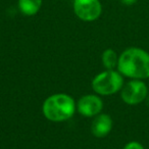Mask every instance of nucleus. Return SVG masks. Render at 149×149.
<instances>
[{
  "label": "nucleus",
  "mask_w": 149,
  "mask_h": 149,
  "mask_svg": "<svg viewBox=\"0 0 149 149\" xmlns=\"http://www.w3.org/2000/svg\"><path fill=\"white\" fill-rule=\"evenodd\" d=\"M116 70L130 80L149 79V52L140 47H129L118 56Z\"/></svg>",
  "instance_id": "f257e3e1"
},
{
  "label": "nucleus",
  "mask_w": 149,
  "mask_h": 149,
  "mask_svg": "<svg viewBox=\"0 0 149 149\" xmlns=\"http://www.w3.org/2000/svg\"><path fill=\"white\" fill-rule=\"evenodd\" d=\"M77 111L74 99L65 93H56L47 97L42 105V112L48 120L61 123L72 118Z\"/></svg>",
  "instance_id": "f03ea898"
},
{
  "label": "nucleus",
  "mask_w": 149,
  "mask_h": 149,
  "mask_svg": "<svg viewBox=\"0 0 149 149\" xmlns=\"http://www.w3.org/2000/svg\"><path fill=\"white\" fill-rule=\"evenodd\" d=\"M125 84V77L118 70H106L96 74L92 80V89L101 96L118 93Z\"/></svg>",
  "instance_id": "7ed1b4c3"
},
{
  "label": "nucleus",
  "mask_w": 149,
  "mask_h": 149,
  "mask_svg": "<svg viewBox=\"0 0 149 149\" xmlns=\"http://www.w3.org/2000/svg\"><path fill=\"white\" fill-rule=\"evenodd\" d=\"M149 93V87L143 80H130L120 90V98L124 103L134 106L145 101Z\"/></svg>",
  "instance_id": "20e7f679"
},
{
  "label": "nucleus",
  "mask_w": 149,
  "mask_h": 149,
  "mask_svg": "<svg viewBox=\"0 0 149 149\" xmlns=\"http://www.w3.org/2000/svg\"><path fill=\"white\" fill-rule=\"evenodd\" d=\"M72 9L76 17L83 22H94L102 13V5L99 0H74Z\"/></svg>",
  "instance_id": "39448f33"
},
{
  "label": "nucleus",
  "mask_w": 149,
  "mask_h": 149,
  "mask_svg": "<svg viewBox=\"0 0 149 149\" xmlns=\"http://www.w3.org/2000/svg\"><path fill=\"white\" fill-rule=\"evenodd\" d=\"M103 109V101L98 94L84 95L77 102V111L86 118H93L101 113Z\"/></svg>",
  "instance_id": "423d86ee"
},
{
  "label": "nucleus",
  "mask_w": 149,
  "mask_h": 149,
  "mask_svg": "<svg viewBox=\"0 0 149 149\" xmlns=\"http://www.w3.org/2000/svg\"><path fill=\"white\" fill-rule=\"evenodd\" d=\"M113 120L107 113H99L94 118L91 124V132L97 138H104L112 130Z\"/></svg>",
  "instance_id": "0eeeda50"
},
{
  "label": "nucleus",
  "mask_w": 149,
  "mask_h": 149,
  "mask_svg": "<svg viewBox=\"0 0 149 149\" xmlns=\"http://www.w3.org/2000/svg\"><path fill=\"white\" fill-rule=\"evenodd\" d=\"M43 0H19L17 7L25 17H33L40 11Z\"/></svg>",
  "instance_id": "6e6552de"
},
{
  "label": "nucleus",
  "mask_w": 149,
  "mask_h": 149,
  "mask_svg": "<svg viewBox=\"0 0 149 149\" xmlns=\"http://www.w3.org/2000/svg\"><path fill=\"white\" fill-rule=\"evenodd\" d=\"M118 56L120 55H118V53L111 48L105 49L101 55V61L103 66L106 70H116V68H118Z\"/></svg>",
  "instance_id": "1a4fd4ad"
},
{
  "label": "nucleus",
  "mask_w": 149,
  "mask_h": 149,
  "mask_svg": "<svg viewBox=\"0 0 149 149\" xmlns=\"http://www.w3.org/2000/svg\"><path fill=\"white\" fill-rule=\"evenodd\" d=\"M123 149H145V147L139 141H130L125 145Z\"/></svg>",
  "instance_id": "9d476101"
},
{
  "label": "nucleus",
  "mask_w": 149,
  "mask_h": 149,
  "mask_svg": "<svg viewBox=\"0 0 149 149\" xmlns=\"http://www.w3.org/2000/svg\"><path fill=\"white\" fill-rule=\"evenodd\" d=\"M120 1L122 4L126 5V6H131V5H134L138 0H120Z\"/></svg>",
  "instance_id": "9b49d317"
},
{
  "label": "nucleus",
  "mask_w": 149,
  "mask_h": 149,
  "mask_svg": "<svg viewBox=\"0 0 149 149\" xmlns=\"http://www.w3.org/2000/svg\"><path fill=\"white\" fill-rule=\"evenodd\" d=\"M145 103L147 104V106L149 107V93H148V95H147V97H146V99H145Z\"/></svg>",
  "instance_id": "f8f14e48"
},
{
  "label": "nucleus",
  "mask_w": 149,
  "mask_h": 149,
  "mask_svg": "<svg viewBox=\"0 0 149 149\" xmlns=\"http://www.w3.org/2000/svg\"><path fill=\"white\" fill-rule=\"evenodd\" d=\"M149 80V79H148ZM147 85H148V87H149V82H148V84H147Z\"/></svg>",
  "instance_id": "ddd939ff"
}]
</instances>
